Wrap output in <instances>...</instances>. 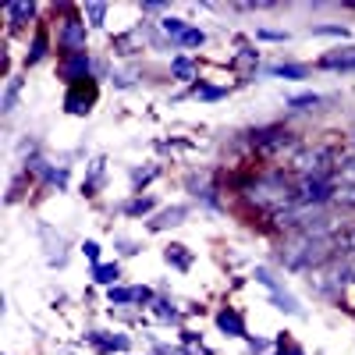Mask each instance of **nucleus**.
I'll list each match as a JSON object with an SVG mask.
<instances>
[{
    "mask_svg": "<svg viewBox=\"0 0 355 355\" xmlns=\"http://www.w3.org/2000/svg\"><path fill=\"white\" fill-rule=\"evenodd\" d=\"M323 68L331 71H355V46H341V50H331L327 57L320 61Z\"/></svg>",
    "mask_w": 355,
    "mask_h": 355,
    "instance_id": "nucleus-5",
    "label": "nucleus"
},
{
    "mask_svg": "<svg viewBox=\"0 0 355 355\" xmlns=\"http://www.w3.org/2000/svg\"><path fill=\"white\" fill-rule=\"evenodd\" d=\"M334 174L341 178V185H355V157H345V160L334 167Z\"/></svg>",
    "mask_w": 355,
    "mask_h": 355,
    "instance_id": "nucleus-17",
    "label": "nucleus"
},
{
    "mask_svg": "<svg viewBox=\"0 0 355 355\" xmlns=\"http://www.w3.org/2000/svg\"><path fill=\"white\" fill-rule=\"evenodd\" d=\"M18 89H21V82H18V78H11V82H8V93H4V103H0V110H4V114H11V110H15Z\"/></svg>",
    "mask_w": 355,
    "mask_h": 355,
    "instance_id": "nucleus-19",
    "label": "nucleus"
},
{
    "mask_svg": "<svg viewBox=\"0 0 355 355\" xmlns=\"http://www.w3.org/2000/svg\"><path fill=\"white\" fill-rule=\"evenodd\" d=\"M61 46L71 50V53H82V50H85V25H82L78 18H68V21L61 25Z\"/></svg>",
    "mask_w": 355,
    "mask_h": 355,
    "instance_id": "nucleus-4",
    "label": "nucleus"
},
{
    "mask_svg": "<svg viewBox=\"0 0 355 355\" xmlns=\"http://www.w3.org/2000/svg\"><path fill=\"white\" fill-rule=\"evenodd\" d=\"M150 210H153V199H150V196L128 202V217H142V214H150Z\"/></svg>",
    "mask_w": 355,
    "mask_h": 355,
    "instance_id": "nucleus-20",
    "label": "nucleus"
},
{
    "mask_svg": "<svg viewBox=\"0 0 355 355\" xmlns=\"http://www.w3.org/2000/svg\"><path fill=\"white\" fill-rule=\"evenodd\" d=\"M36 15V4H8V18H11V25H21V21H28Z\"/></svg>",
    "mask_w": 355,
    "mask_h": 355,
    "instance_id": "nucleus-12",
    "label": "nucleus"
},
{
    "mask_svg": "<svg viewBox=\"0 0 355 355\" xmlns=\"http://www.w3.org/2000/svg\"><path fill=\"white\" fill-rule=\"evenodd\" d=\"M82 252H85V259H93V263L100 259V245H96V242H85V245H82Z\"/></svg>",
    "mask_w": 355,
    "mask_h": 355,
    "instance_id": "nucleus-28",
    "label": "nucleus"
},
{
    "mask_svg": "<svg viewBox=\"0 0 355 355\" xmlns=\"http://www.w3.org/2000/svg\"><path fill=\"white\" fill-rule=\"evenodd\" d=\"M274 75H277V78H291V82H299V78H306V75H309V68H306V64H277V68H274Z\"/></svg>",
    "mask_w": 355,
    "mask_h": 355,
    "instance_id": "nucleus-13",
    "label": "nucleus"
},
{
    "mask_svg": "<svg viewBox=\"0 0 355 355\" xmlns=\"http://www.w3.org/2000/svg\"><path fill=\"white\" fill-rule=\"evenodd\" d=\"M249 345H252V352H266V348H270V345L259 341V338H249Z\"/></svg>",
    "mask_w": 355,
    "mask_h": 355,
    "instance_id": "nucleus-30",
    "label": "nucleus"
},
{
    "mask_svg": "<svg viewBox=\"0 0 355 355\" xmlns=\"http://www.w3.org/2000/svg\"><path fill=\"white\" fill-rule=\"evenodd\" d=\"M281 355H306V352H302V348H288V352L281 348Z\"/></svg>",
    "mask_w": 355,
    "mask_h": 355,
    "instance_id": "nucleus-33",
    "label": "nucleus"
},
{
    "mask_svg": "<svg viewBox=\"0 0 355 355\" xmlns=\"http://www.w3.org/2000/svg\"><path fill=\"white\" fill-rule=\"evenodd\" d=\"M217 327H220L224 334H231V338H249V334H245V323H242V316L234 313V309L217 313Z\"/></svg>",
    "mask_w": 355,
    "mask_h": 355,
    "instance_id": "nucleus-8",
    "label": "nucleus"
},
{
    "mask_svg": "<svg viewBox=\"0 0 355 355\" xmlns=\"http://www.w3.org/2000/svg\"><path fill=\"white\" fill-rule=\"evenodd\" d=\"M96 103V85H89V82H78L68 89V96H64V110L75 114V117H85L89 110H93Z\"/></svg>",
    "mask_w": 355,
    "mask_h": 355,
    "instance_id": "nucleus-2",
    "label": "nucleus"
},
{
    "mask_svg": "<svg viewBox=\"0 0 355 355\" xmlns=\"http://www.w3.org/2000/svg\"><path fill=\"white\" fill-rule=\"evenodd\" d=\"M334 202L345 210H355V185H334Z\"/></svg>",
    "mask_w": 355,
    "mask_h": 355,
    "instance_id": "nucleus-15",
    "label": "nucleus"
},
{
    "mask_svg": "<svg viewBox=\"0 0 355 355\" xmlns=\"http://www.w3.org/2000/svg\"><path fill=\"white\" fill-rule=\"evenodd\" d=\"M313 36H341V40H345V36H348V28H345V25H316V28H313Z\"/></svg>",
    "mask_w": 355,
    "mask_h": 355,
    "instance_id": "nucleus-24",
    "label": "nucleus"
},
{
    "mask_svg": "<svg viewBox=\"0 0 355 355\" xmlns=\"http://www.w3.org/2000/svg\"><path fill=\"white\" fill-rule=\"evenodd\" d=\"M153 309H157V316H160V320H171V323L178 320V313H174V306H171L167 299H157V302H153Z\"/></svg>",
    "mask_w": 355,
    "mask_h": 355,
    "instance_id": "nucleus-25",
    "label": "nucleus"
},
{
    "mask_svg": "<svg viewBox=\"0 0 355 355\" xmlns=\"http://www.w3.org/2000/svg\"><path fill=\"white\" fill-rule=\"evenodd\" d=\"M142 11H150V15H160V11H164V4H142Z\"/></svg>",
    "mask_w": 355,
    "mask_h": 355,
    "instance_id": "nucleus-32",
    "label": "nucleus"
},
{
    "mask_svg": "<svg viewBox=\"0 0 355 355\" xmlns=\"http://www.w3.org/2000/svg\"><path fill=\"white\" fill-rule=\"evenodd\" d=\"M189 217V206H171V210H164V214H157L153 220H150V231H167V227H178Z\"/></svg>",
    "mask_w": 355,
    "mask_h": 355,
    "instance_id": "nucleus-6",
    "label": "nucleus"
},
{
    "mask_svg": "<svg viewBox=\"0 0 355 355\" xmlns=\"http://www.w3.org/2000/svg\"><path fill=\"white\" fill-rule=\"evenodd\" d=\"M224 93H227V89H217V85H199V89H196L199 100H220Z\"/></svg>",
    "mask_w": 355,
    "mask_h": 355,
    "instance_id": "nucleus-26",
    "label": "nucleus"
},
{
    "mask_svg": "<svg viewBox=\"0 0 355 355\" xmlns=\"http://www.w3.org/2000/svg\"><path fill=\"white\" fill-rule=\"evenodd\" d=\"M171 71L182 78V82H189V78L196 75V64L189 61V57H174V61H171Z\"/></svg>",
    "mask_w": 355,
    "mask_h": 355,
    "instance_id": "nucleus-16",
    "label": "nucleus"
},
{
    "mask_svg": "<svg viewBox=\"0 0 355 355\" xmlns=\"http://www.w3.org/2000/svg\"><path fill=\"white\" fill-rule=\"evenodd\" d=\"M178 43H182V46H202L206 43V33H202V28H189V33L178 40Z\"/></svg>",
    "mask_w": 355,
    "mask_h": 355,
    "instance_id": "nucleus-23",
    "label": "nucleus"
},
{
    "mask_svg": "<svg viewBox=\"0 0 355 355\" xmlns=\"http://www.w3.org/2000/svg\"><path fill=\"white\" fill-rule=\"evenodd\" d=\"M117 249H125L128 256H135V249H139V245H135V242H128V239H121V242H117Z\"/></svg>",
    "mask_w": 355,
    "mask_h": 355,
    "instance_id": "nucleus-29",
    "label": "nucleus"
},
{
    "mask_svg": "<svg viewBox=\"0 0 355 355\" xmlns=\"http://www.w3.org/2000/svg\"><path fill=\"white\" fill-rule=\"evenodd\" d=\"M43 53H46V33H36V40H33V50H28V64H36Z\"/></svg>",
    "mask_w": 355,
    "mask_h": 355,
    "instance_id": "nucleus-21",
    "label": "nucleus"
},
{
    "mask_svg": "<svg viewBox=\"0 0 355 355\" xmlns=\"http://www.w3.org/2000/svg\"><path fill=\"white\" fill-rule=\"evenodd\" d=\"M93 281H96V284H107V288H117V281H121V270H117V263H96V266H93Z\"/></svg>",
    "mask_w": 355,
    "mask_h": 355,
    "instance_id": "nucleus-9",
    "label": "nucleus"
},
{
    "mask_svg": "<svg viewBox=\"0 0 355 355\" xmlns=\"http://www.w3.org/2000/svg\"><path fill=\"white\" fill-rule=\"evenodd\" d=\"M291 167L299 171L302 178H327L331 167H338V164L331 160L327 146H302V150L291 157Z\"/></svg>",
    "mask_w": 355,
    "mask_h": 355,
    "instance_id": "nucleus-1",
    "label": "nucleus"
},
{
    "mask_svg": "<svg viewBox=\"0 0 355 355\" xmlns=\"http://www.w3.org/2000/svg\"><path fill=\"white\" fill-rule=\"evenodd\" d=\"M107 299H110V302H117V306L139 302V299H135V288H110V291H107Z\"/></svg>",
    "mask_w": 355,
    "mask_h": 355,
    "instance_id": "nucleus-18",
    "label": "nucleus"
},
{
    "mask_svg": "<svg viewBox=\"0 0 355 355\" xmlns=\"http://www.w3.org/2000/svg\"><path fill=\"white\" fill-rule=\"evenodd\" d=\"M164 259H167L171 266H178V270H189V266H192V252H189L185 245H167V249H164Z\"/></svg>",
    "mask_w": 355,
    "mask_h": 355,
    "instance_id": "nucleus-10",
    "label": "nucleus"
},
{
    "mask_svg": "<svg viewBox=\"0 0 355 355\" xmlns=\"http://www.w3.org/2000/svg\"><path fill=\"white\" fill-rule=\"evenodd\" d=\"M316 103H320L316 93H302V96H291L288 100V107H316Z\"/></svg>",
    "mask_w": 355,
    "mask_h": 355,
    "instance_id": "nucleus-27",
    "label": "nucleus"
},
{
    "mask_svg": "<svg viewBox=\"0 0 355 355\" xmlns=\"http://www.w3.org/2000/svg\"><path fill=\"white\" fill-rule=\"evenodd\" d=\"M89 68H93V64H89L85 53H71L68 61L57 68V75H61L64 82H75V85H78V82H89Z\"/></svg>",
    "mask_w": 355,
    "mask_h": 355,
    "instance_id": "nucleus-3",
    "label": "nucleus"
},
{
    "mask_svg": "<svg viewBox=\"0 0 355 355\" xmlns=\"http://www.w3.org/2000/svg\"><path fill=\"white\" fill-rule=\"evenodd\" d=\"M160 28H164V36H171V40H182V36L189 33V25H185L182 18H164Z\"/></svg>",
    "mask_w": 355,
    "mask_h": 355,
    "instance_id": "nucleus-14",
    "label": "nucleus"
},
{
    "mask_svg": "<svg viewBox=\"0 0 355 355\" xmlns=\"http://www.w3.org/2000/svg\"><path fill=\"white\" fill-rule=\"evenodd\" d=\"M85 18H89V25H103L107 4H85Z\"/></svg>",
    "mask_w": 355,
    "mask_h": 355,
    "instance_id": "nucleus-22",
    "label": "nucleus"
},
{
    "mask_svg": "<svg viewBox=\"0 0 355 355\" xmlns=\"http://www.w3.org/2000/svg\"><path fill=\"white\" fill-rule=\"evenodd\" d=\"M270 299H274V306H281L284 313L302 316V306H299V299H295V295H288L284 288H270Z\"/></svg>",
    "mask_w": 355,
    "mask_h": 355,
    "instance_id": "nucleus-11",
    "label": "nucleus"
},
{
    "mask_svg": "<svg viewBox=\"0 0 355 355\" xmlns=\"http://www.w3.org/2000/svg\"><path fill=\"white\" fill-rule=\"evenodd\" d=\"M89 345L107 355V352H125L132 341H128L125 334H89Z\"/></svg>",
    "mask_w": 355,
    "mask_h": 355,
    "instance_id": "nucleus-7",
    "label": "nucleus"
},
{
    "mask_svg": "<svg viewBox=\"0 0 355 355\" xmlns=\"http://www.w3.org/2000/svg\"><path fill=\"white\" fill-rule=\"evenodd\" d=\"M259 36H263V40H288L284 33H270V28H263V33H259Z\"/></svg>",
    "mask_w": 355,
    "mask_h": 355,
    "instance_id": "nucleus-31",
    "label": "nucleus"
}]
</instances>
